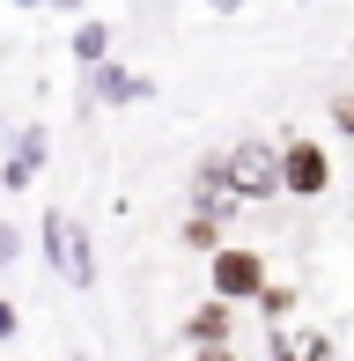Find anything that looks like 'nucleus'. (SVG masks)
I'll return each mask as SVG.
<instances>
[{"mask_svg":"<svg viewBox=\"0 0 354 361\" xmlns=\"http://www.w3.org/2000/svg\"><path fill=\"white\" fill-rule=\"evenodd\" d=\"M229 185H236V200H281V155H273L266 140H244V147H229Z\"/></svg>","mask_w":354,"mask_h":361,"instance_id":"nucleus-1","label":"nucleus"},{"mask_svg":"<svg viewBox=\"0 0 354 361\" xmlns=\"http://www.w3.org/2000/svg\"><path fill=\"white\" fill-rule=\"evenodd\" d=\"M266 281H273V273H266V258L251 251V243H221V251H214V295H221V302H259Z\"/></svg>","mask_w":354,"mask_h":361,"instance_id":"nucleus-2","label":"nucleus"},{"mask_svg":"<svg viewBox=\"0 0 354 361\" xmlns=\"http://www.w3.org/2000/svg\"><path fill=\"white\" fill-rule=\"evenodd\" d=\"M44 258H52L74 288H96V251H89V236H82V221L44 214Z\"/></svg>","mask_w":354,"mask_h":361,"instance_id":"nucleus-3","label":"nucleus"},{"mask_svg":"<svg viewBox=\"0 0 354 361\" xmlns=\"http://www.w3.org/2000/svg\"><path fill=\"white\" fill-rule=\"evenodd\" d=\"M281 185H288V200H325L332 192V155L317 140H288L281 147Z\"/></svg>","mask_w":354,"mask_h":361,"instance_id":"nucleus-4","label":"nucleus"},{"mask_svg":"<svg viewBox=\"0 0 354 361\" xmlns=\"http://www.w3.org/2000/svg\"><path fill=\"white\" fill-rule=\"evenodd\" d=\"M44 147H52V140H44V126H23V133L8 140L0 185H8V192H30V185H37V170H44Z\"/></svg>","mask_w":354,"mask_h":361,"instance_id":"nucleus-5","label":"nucleus"},{"mask_svg":"<svg viewBox=\"0 0 354 361\" xmlns=\"http://www.w3.org/2000/svg\"><path fill=\"white\" fill-rule=\"evenodd\" d=\"M148 81H140V74H126L118 67V59H96V67H89V104H148Z\"/></svg>","mask_w":354,"mask_h":361,"instance_id":"nucleus-6","label":"nucleus"},{"mask_svg":"<svg viewBox=\"0 0 354 361\" xmlns=\"http://www.w3.org/2000/svg\"><path fill=\"white\" fill-rule=\"evenodd\" d=\"M229 332H236V324H229V302H221V295H207V302L185 317V339H192V347H229Z\"/></svg>","mask_w":354,"mask_h":361,"instance_id":"nucleus-7","label":"nucleus"},{"mask_svg":"<svg viewBox=\"0 0 354 361\" xmlns=\"http://www.w3.org/2000/svg\"><path fill=\"white\" fill-rule=\"evenodd\" d=\"M273 361H340V354H332L325 332H288V324H273Z\"/></svg>","mask_w":354,"mask_h":361,"instance_id":"nucleus-8","label":"nucleus"},{"mask_svg":"<svg viewBox=\"0 0 354 361\" xmlns=\"http://www.w3.org/2000/svg\"><path fill=\"white\" fill-rule=\"evenodd\" d=\"M221 221H229L221 207H192V221H185V243H192V251H207V258H214V251H221Z\"/></svg>","mask_w":354,"mask_h":361,"instance_id":"nucleus-9","label":"nucleus"},{"mask_svg":"<svg viewBox=\"0 0 354 361\" xmlns=\"http://www.w3.org/2000/svg\"><path fill=\"white\" fill-rule=\"evenodd\" d=\"M74 59H82V67L111 59V23H82V30H74Z\"/></svg>","mask_w":354,"mask_h":361,"instance_id":"nucleus-10","label":"nucleus"},{"mask_svg":"<svg viewBox=\"0 0 354 361\" xmlns=\"http://www.w3.org/2000/svg\"><path fill=\"white\" fill-rule=\"evenodd\" d=\"M288 310H295V288H288V281H266L259 288V317L266 324H288Z\"/></svg>","mask_w":354,"mask_h":361,"instance_id":"nucleus-11","label":"nucleus"},{"mask_svg":"<svg viewBox=\"0 0 354 361\" xmlns=\"http://www.w3.org/2000/svg\"><path fill=\"white\" fill-rule=\"evenodd\" d=\"M15 251H23V236H15V228L0 221V258H15Z\"/></svg>","mask_w":354,"mask_h":361,"instance_id":"nucleus-12","label":"nucleus"},{"mask_svg":"<svg viewBox=\"0 0 354 361\" xmlns=\"http://www.w3.org/2000/svg\"><path fill=\"white\" fill-rule=\"evenodd\" d=\"M332 118H340V133H354V96H347V104H332Z\"/></svg>","mask_w":354,"mask_h":361,"instance_id":"nucleus-13","label":"nucleus"},{"mask_svg":"<svg viewBox=\"0 0 354 361\" xmlns=\"http://www.w3.org/2000/svg\"><path fill=\"white\" fill-rule=\"evenodd\" d=\"M192 361H236L229 347H200V354H192Z\"/></svg>","mask_w":354,"mask_h":361,"instance_id":"nucleus-14","label":"nucleus"},{"mask_svg":"<svg viewBox=\"0 0 354 361\" xmlns=\"http://www.w3.org/2000/svg\"><path fill=\"white\" fill-rule=\"evenodd\" d=\"M8 332H15V310H8V302H0V339H8Z\"/></svg>","mask_w":354,"mask_h":361,"instance_id":"nucleus-15","label":"nucleus"},{"mask_svg":"<svg viewBox=\"0 0 354 361\" xmlns=\"http://www.w3.org/2000/svg\"><path fill=\"white\" fill-rule=\"evenodd\" d=\"M207 8H214V15H229V8H244V0H207Z\"/></svg>","mask_w":354,"mask_h":361,"instance_id":"nucleus-16","label":"nucleus"},{"mask_svg":"<svg viewBox=\"0 0 354 361\" xmlns=\"http://www.w3.org/2000/svg\"><path fill=\"white\" fill-rule=\"evenodd\" d=\"M44 8H89V0H44Z\"/></svg>","mask_w":354,"mask_h":361,"instance_id":"nucleus-17","label":"nucleus"},{"mask_svg":"<svg viewBox=\"0 0 354 361\" xmlns=\"http://www.w3.org/2000/svg\"><path fill=\"white\" fill-rule=\"evenodd\" d=\"M15 8H44V0H15Z\"/></svg>","mask_w":354,"mask_h":361,"instance_id":"nucleus-18","label":"nucleus"},{"mask_svg":"<svg viewBox=\"0 0 354 361\" xmlns=\"http://www.w3.org/2000/svg\"><path fill=\"white\" fill-rule=\"evenodd\" d=\"M74 361H82V354H74Z\"/></svg>","mask_w":354,"mask_h":361,"instance_id":"nucleus-19","label":"nucleus"}]
</instances>
